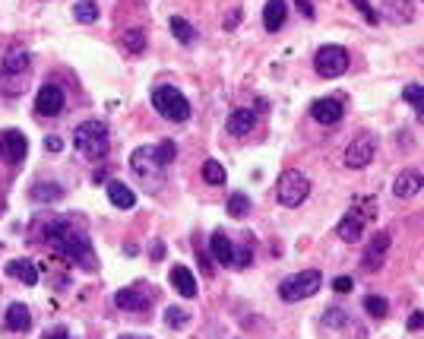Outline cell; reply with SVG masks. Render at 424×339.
I'll return each mask as SVG.
<instances>
[{
  "label": "cell",
  "instance_id": "obj_33",
  "mask_svg": "<svg viewBox=\"0 0 424 339\" xmlns=\"http://www.w3.org/2000/svg\"><path fill=\"white\" fill-rule=\"evenodd\" d=\"M402 98H405V102H409V105L421 114V108H424V89H421V86L409 83V86H405V92H402Z\"/></svg>",
  "mask_w": 424,
  "mask_h": 339
},
{
  "label": "cell",
  "instance_id": "obj_41",
  "mask_svg": "<svg viewBox=\"0 0 424 339\" xmlns=\"http://www.w3.org/2000/svg\"><path fill=\"white\" fill-rule=\"evenodd\" d=\"M238 23H241V10H231L228 19H225V29H238Z\"/></svg>",
  "mask_w": 424,
  "mask_h": 339
},
{
  "label": "cell",
  "instance_id": "obj_34",
  "mask_svg": "<svg viewBox=\"0 0 424 339\" xmlns=\"http://www.w3.org/2000/svg\"><path fill=\"white\" fill-rule=\"evenodd\" d=\"M156 156L162 165H172L174 158H178V146H174L172 140H162V143H156Z\"/></svg>",
  "mask_w": 424,
  "mask_h": 339
},
{
  "label": "cell",
  "instance_id": "obj_39",
  "mask_svg": "<svg viewBox=\"0 0 424 339\" xmlns=\"http://www.w3.org/2000/svg\"><path fill=\"white\" fill-rule=\"evenodd\" d=\"M45 149L48 152H60V149H64V140H60V136H48V140H45Z\"/></svg>",
  "mask_w": 424,
  "mask_h": 339
},
{
  "label": "cell",
  "instance_id": "obj_13",
  "mask_svg": "<svg viewBox=\"0 0 424 339\" xmlns=\"http://www.w3.org/2000/svg\"><path fill=\"white\" fill-rule=\"evenodd\" d=\"M209 254H212V260L222 266H231V260H234V244H231V238L225 232H212L209 235Z\"/></svg>",
  "mask_w": 424,
  "mask_h": 339
},
{
  "label": "cell",
  "instance_id": "obj_17",
  "mask_svg": "<svg viewBox=\"0 0 424 339\" xmlns=\"http://www.w3.org/2000/svg\"><path fill=\"white\" fill-rule=\"evenodd\" d=\"M114 304H118L120 311H130V314H140V311L149 308V298L140 292V288H120L118 295H114Z\"/></svg>",
  "mask_w": 424,
  "mask_h": 339
},
{
  "label": "cell",
  "instance_id": "obj_3",
  "mask_svg": "<svg viewBox=\"0 0 424 339\" xmlns=\"http://www.w3.org/2000/svg\"><path fill=\"white\" fill-rule=\"evenodd\" d=\"M152 108L174 124L190 121V102H187V98L181 95V89H174V86H158V89L152 92Z\"/></svg>",
  "mask_w": 424,
  "mask_h": 339
},
{
  "label": "cell",
  "instance_id": "obj_20",
  "mask_svg": "<svg viewBox=\"0 0 424 339\" xmlns=\"http://www.w3.org/2000/svg\"><path fill=\"white\" fill-rule=\"evenodd\" d=\"M108 200H111V206H118V210H133L136 206V194L127 187L124 181H108Z\"/></svg>",
  "mask_w": 424,
  "mask_h": 339
},
{
  "label": "cell",
  "instance_id": "obj_28",
  "mask_svg": "<svg viewBox=\"0 0 424 339\" xmlns=\"http://www.w3.org/2000/svg\"><path fill=\"white\" fill-rule=\"evenodd\" d=\"M165 324L172 327V330H184L190 324V314L184 308H178V304H172V308H165Z\"/></svg>",
  "mask_w": 424,
  "mask_h": 339
},
{
  "label": "cell",
  "instance_id": "obj_12",
  "mask_svg": "<svg viewBox=\"0 0 424 339\" xmlns=\"http://www.w3.org/2000/svg\"><path fill=\"white\" fill-rule=\"evenodd\" d=\"M387 250H389V232H377L374 235V241L367 244L365 257H361V266H365V270H380Z\"/></svg>",
  "mask_w": 424,
  "mask_h": 339
},
{
  "label": "cell",
  "instance_id": "obj_31",
  "mask_svg": "<svg viewBox=\"0 0 424 339\" xmlns=\"http://www.w3.org/2000/svg\"><path fill=\"white\" fill-rule=\"evenodd\" d=\"M57 196H64L60 184H35L32 187V200H57Z\"/></svg>",
  "mask_w": 424,
  "mask_h": 339
},
{
  "label": "cell",
  "instance_id": "obj_27",
  "mask_svg": "<svg viewBox=\"0 0 424 339\" xmlns=\"http://www.w3.org/2000/svg\"><path fill=\"white\" fill-rule=\"evenodd\" d=\"M120 45L127 48V54H140L142 48H146V32H140V29L124 32V35H120Z\"/></svg>",
  "mask_w": 424,
  "mask_h": 339
},
{
  "label": "cell",
  "instance_id": "obj_26",
  "mask_svg": "<svg viewBox=\"0 0 424 339\" xmlns=\"http://www.w3.org/2000/svg\"><path fill=\"white\" fill-rule=\"evenodd\" d=\"M203 181L212 184V187H222V184L228 181V174H225L222 162H216V158H206V162H203Z\"/></svg>",
  "mask_w": 424,
  "mask_h": 339
},
{
  "label": "cell",
  "instance_id": "obj_35",
  "mask_svg": "<svg viewBox=\"0 0 424 339\" xmlns=\"http://www.w3.org/2000/svg\"><path fill=\"white\" fill-rule=\"evenodd\" d=\"M351 3H355V7L361 10V13H365V19H367L371 26H374V23H380V13L371 7V0H351Z\"/></svg>",
  "mask_w": 424,
  "mask_h": 339
},
{
  "label": "cell",
  "instance_id": "obj_36",
  "mask_svg": "<svg viewBox=\"0 0 424 339\" xmlns=\"http://www.w3.org/2000/svg\"><path fill=\"white\" fill-rule=\"evenodd\" d=\"M253 264V250L247 248H234V260H231V266H250Z\"/></svg>",
  "mask_w": 424,
  "mask_h": 339
},
{
  "label": "cell",
  "instance_id": "obj_37",
  "mask_svg": "<svg viewBox=\"0 0 424 339\" xmlns=\"http://www.w3.org/2000/svg\"><path fill=\"white\" fill-rule=\"evenodd\" d=\"M323 324L333 327V330H339L342 324H349V317H345L342 311H326V314H323Z\"/></svg>",
  "mask_w": 424,
  "mask_h": 339
},
{
  "label": "cell",
  "instance_id": "obj_19",
  "mask_svg": "<svg viewBox=\"0 0 424 339\" xmlns=\"http://www.w3.org/2000/svg\"><path fill=\"white\" fill-rule=\"evenodd\" d=\"M26 73H29V54L26 51H10L3 57V64H0V76H13V80L23 83Z\"/></svg>",
  "mask_w": 424,
  "mask_h": 339
},
{
  "label": "cell",
  "instance_id": "obj_44",
  "mask_svg": "<svg viewBox=\"0 0 424 339\" xmlns=\"http://www.w3.org/2000/svg\"><path fill=\"white\" fill-rule=\"evenodd\" d=\"M45 339H70V336H67V333H64V330H57V333H48Z\"/></svg>",
  "mask_w": 424,
  "mask_h": 339
},
{
  "label": "cell",
  "instance_id": "obj_8",
  "mask_svg": "<svg viewBox=\"0 0 424 339\" xmlns=\"http://www.w3.org/2000/svg\"><path fill=\"white\" fill-rule=\"evenodd\" d=\"M374 152H377V136H374V134H358L355 140L349 143V149H345V165H349V168L371 165Z\"/></svg>",
  "mask_w": 424,
  "mask_h": 339
},
{
  "label": "cell",
  "instance_id": "obj_14",
  "mask_svg": "<svg viewBox=\"0 0 424 339\" xmlns=\"http://www.w3.org/2000/svg\"><path fill=\"white\" fill-rule=\"evenodd\" d=\"M228 134L231 136H247L257 130V111H250V108H238V111H231L228 118Z\"/></svg>",
  "mask_w": 424,
  "mask_h": 339
},
{
  "label": "cell",
  "instance_id": "obj_29",
  "mask_svg": "<svg viewBox=\"0 0 424 339\" xmlns=\"http://www.w3.org/2000/svg\"><path fill=\"white\" fill-rule=\"evenodd\" d=\"M73 16L80 19V23H95V19H98V7H95V0H76Z\"/></svg>",
  "mask_w": 424,
  "mask_h": 339
},
{
  "label": "cell",
  "instance_id": "obj_1",
  "mask_svg": "<svg viewBox=\"0 0 424 339\" xmlns=\"http://www.w3.org/2000/svg\"><path fill=\"white\" fill-rule=\"evenodd\" d=\"M45 241L51 244L54 254L67 257L70 264L82 266V270H95V250H92V241L70 226V219H51V222L45 226Z\"/></svg>",
  "mask_w": 424,
  "mask_h": 339
},
{
  "label": "cell",
  "instance_id": "obj_15",
  "mask_svg": "<svg viewBox=\"0 0 424 339\" xmlns=\"http://www.w3.org/2000/svg\"><path fill=\"white\" fill-rule=\"evenodd\" d=\"M380 16H387L389 23L396 26H405L415 19V7H412V0H383V10H380Z\"/></svg>",
  "mask_w": 424,
  "mask_h": 339
},
{
  "label": "cell",
  "instance_id": "obj_10",
  "mask_svg": "<svg viewBox=\"0 0 424 339\" xmlns=\"http://www.w3.org/2000/svg\"><path fill=\"white\" fill-rule=\"evenodd\" d=\"M64 105H67V95H64V89L60 86H42L35 95V111L45 114V118H54V114L64 111Z\"/></svg>",
  "mask_w": 424,
  "mask_h": 339
},
{
  "label": "cell",
  "instance_id": "obj_21",
  "mask_svg": "<svg viewBox=\"0 0 424 339\" xmlns=\"http://www.w3.org/2000/svg\"><path fill=\"white\" fill-rule=\"evenodd\" d=\"M172 282H174V288H178L184 298H196V276L187 266H172Z\"/></svg>",
  "mask_w": 424,
  "mask_h": 339
},
{
  "label": "cell",
  "instance_id": "obj_22",
  "mask_svg": "<svg viewBox=\"0 0 424 339\" xmlns=\"http://www.w3.org/2000/svg\"><path fill=\"white\" fill-rule=\"evenodd\" d=\"M285 3L282 0H269L266 7H263V26H266V32H279L285 26Z\"/></svg>",
  "mask_w": 424,
  "mask_h": 339
},
{
  "label": "cell",
  "instance_id": "obj_5",
  "mask_svg": "<svg viewBox=\"0 0 424 339\" xmlns=\"http://www.w3.org/2000/svg\"><path fill=\"white\" fill-rule=\"evenodd\" d=\"M320 282H323L320 270H304V273H298V276L285 279L282 286H279V298H282V302H288V304L304 302V298H313V295H317Z\"/></svg>",
  "mask_w": 424,
  "mask_h": 339
},
{
  "label": "cell",
  "instance_id": "obj_38",
  "mask_svg": "<svg viewBox=\"0 0 424 339\" xmlns=\"http://www.w3.org/2000/svg\"><path fill=\"white\" fill-rule=\"evenodd\" d=\"M351 288H355V279L351 276H335L333 279V292L335 295H345V292H351Z\"/></svg>",
  "mask_w": 424,
  "mask_h": 339
},
{
  "label": "cell",
  "instance_id": "obj_40",
  "mask_svg": "<svg viewBox=\"0 0 424 339\" xmlns=\"http://www.w3.org/2000/svg\"><path fill=\"white\" fill-rule=\"evenodd\" d=\"M421 327H424V314H421V311H415V314L409 317V330L415 333V330H421Z\"/></svg>",
  "mask_w": 424,
  "mask_h": 339
},
{
  "label": "cell",
  "instance_id": "obj_11",
  "mask_svg": "<svg viewBox=\"0 0 424 339\" xmlns=\"http://www.w3.org/2000/svg\"><path fill=\"white\" fill-rule=\"evenodd\" d=\"M311 118L323 127H335V124L342 121V102L339 98H317L311 105Z\"/></svg>",
  "mask_w": 424,
  "mask_h": 339
},
{
  "label": "cell",
  "instance_id": "obj_42",
  "mask_svg": "<svg viewBox=\"0 0 424 339\" xmlns=\"http://www.w3.org/2000/svg\"><path fill=\"white\" fill-rule=\"evenodd\" d=\"M295 3H298V10H301V13L307 16V19H311V16H313V7H311V0H295Z\"/></svg>",
  "mask_w": 424,
  "mask_h": 339
},
{
  "label": "cell",
  "instance_id": "obj_16",
  "mask_svg": "<svg viewBox=\"0 0 424 339\" xmlns=\"http://www.w3.org/2000/svg\"><path fill=\"white\" fill-rule=\"evenodd\" d=\"M421 184H424L421 172H418V168H409V172H399V178H396V184H393V194L399 196V200H409V196H415L418 190H421Z\"/></svg>",
  "mask_w": 424,
  "mask_h": 339
},
{
  "label": "cell",
  "instance_id": "obj_24",
  "mask_svg": "<svg viewBox=\"0 0 424 339\" xmlns=\"http://www.w3.org/2000/svg\"><path fill=\"white\" fill-rule=\"evenodd\" d=\"M7 273L13 279H19V282H26V286H38V270L32 260H10Z\"/></svg>",
  "mask_w": 424,
  "mask_h": 339
},
{
  "label": "cell",
  "instance_id": "obj_4",
  "mask_svg": "<svg viewBox=\"0 0 424 339\" xmlns=\"http://www.w3.org/2000/svg\"><path fill=\"white\" fill-rule=\"evenodd\" d=\"M130 168H133V174L140 178L142 184L149 190H158L165 181V172H162V162H158L156 156V146H140V149L130 156Z\"/></svg>",
  "mask_w": 424,
  "mask_h": 339
},
{
  "label": "cell",
  "instance_id": "obj_7",
  "mask_svg": "<svg viewBox=\"0 0 424 339\" xmlns=\"http://www.w3.org/2000/svg\"><path fill=\"white\" fill-rule=\"evenodd\" d=\"M313 67H317L320 76L335 80V76H342L349 70V51L342 45H323L320 51L313 54Z\"/></svg>",
  "mask_w": 424,
  "mask_h": 339
},
{
  "label": "cell",
  "instance_id": "obj_2",
  "mask_svg": "<svg viewBox=\"0 0 424 339\" xmlns=\"http://www.w3.org/2000/svg\"><path fill=\"white\" fill-rule=\"evenodd\" d=\"M73 146L86 158H104L108 156V127L102 121H86L73 130Z\"/></svg>",
  "mask_w": 424,
  "mask_h": 339
},
{
  "label": "cell",
  "instance_id": "obj_18",
  "mask_svg": "<svg viewBox=\"0 0 424 339\" xmlns=\"http://www.w3.org/2000/svg\"><path fill=\"white\" fill-rule=\"evenodd\" d=\"M361 232H365V219L358 216L355 210H349L342 219H339V226H335V235L342 238V241H358L361 238Z\"/></svg>",
  "mask_w": 424,
  "mask_h": 339
},
{
  "label": "cell",
  "instance_id": "obj_32",
  "mask_svg": "<svg viewBox=\"0 0 424 339\" xmlns=\"http://www.w3.org/2000/svg\"><path fill=\"white\" fill-rule=\"evenodd\" d=\"M365 311L371 317H387L389 304H387V298H383V295H367V298H365Z\"/></svg>",
  "mask_w": 424,
  "mask_h": 339
},
{
  "label": "cell",
  "instance_id": "obj_9",
  "mask_svg": "<svg viewBox=\"0 0 424 339\" xmlns=\"http://www.w3.org/2000/svg\"><path fill=\"white\" fill-rule=\"evenodd\" d=\"M29 152V140H26L19 130H0V156L10 165H19Z\"/></svg>",
  "mask_w": 424,
  "mask_h": 339
},
{
  "label": "cell",
  "instance_id": "obj_43",
  "mask_svg": "<svg viewBox=\"0 0 424 339\" xmlns=\"http://www.w3.org/2000/svg\"><path fill=\"white\" fill-rule=\"evenodd\" d=\"M162 257H165V244L156 241V244H152V260H162Z\"/></svg>",
  "mask_w": 424,
  "mask_h": 339
},
{
  "label": "cell",
  "instance_id": "obj_6",
  "mask_svg": "<svg viewBox=\"0 0 424 339\" xmlns=\"http://www.w3.org/2000/svg\"><path fill=\"white\" fill-rule=\"evenodd\" d=\"M275 196H279V203H282V206L295 210V206H301L307 196H311V181H307L301 172H285L282 178H279Z\"/></svg>",
  "mask_w": 424,
  "mask_h": 339
},
{
  "label": "cell",
  "instance_id": "obj_25",
  "mask_svg": "<svg viewBox=\"0 0 424 339\" xmlns=\"http://www.w3.org/2000/svg\"><path fill=\"white\" fill-rule=\"evenodd\" d=\"M168 26H172V35L178 38L181 45H194V42H196V29L187 23L184 16H172V19H168Z\"/></svg>",
  "mask_w": 424,
  "mask_h": 339
},
{
  "label": "cell",
  "instance_id": "obj_23",
  "mask_svg": "<svg viewBox=\"0 0 424 339\" xmlns=\"http://www.w3.org/2000/svg\"><path fill=\"white\" fill-rule=\"evenodd\" d=\"M7 327L13 333H26L32 327V311L26 308V304H19V302L10 304L7 308Z\"/></svg>",
  "mask_w": 424,
  "mask_h": 339
},
{
  "label": "cell",
  "instance_id": "obj_30",
  "mask_svg": "<svg viewBox=\"0 0 424 339\" xmlns=\"http://www.w3.org/2000/svg\"><path fill=\"white\" fill-rule=\"evenodd\" d=\"M247 212H250V196L231 194V196H228V216H231V219H244Z\"/></svg>",
  "mask_w": 424,
  "mask_h": 339
}]
</instances>
